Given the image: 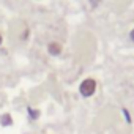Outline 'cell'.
Returning <instances> with one entry per match:
<instances>
[{
  "instance_id": "1",
  "label": "cell",
  "mask_w": 134,
  "mask_h": 134,
  "mask_svg": "<svg viewBox=\"0 0 134 134\" xmlns=\"http://www.w3.org/2000/svg\"><path fill=\"white\" fill-rule=\"evenodd\" d=\"M96 88H98V82L93 77H87L79 84V95L82 98H92L96 93Z\"/></svg>"
},
{
  "instance_id": "2",
  "label": "cell",
  "mask_w": 134,
  "mask_h": 134,
  "mask_svg": "<svg viewBox=\"0 0 134 134\" xmlns=\"http://www.w3.org/2000/svg\"><path fill=\"white\" fill-rule=\"evenodd\" d=\"M47 52H49V55H52V57L62 55V52H63L62 43H58V41H51V43L47 44Z\"/></svg>"
},
{
  "instance_id": "3",
  "label": "cell",
  "mask_w": 134,
  "mask_h": 134,
  "mask_svg": "<svg viewBox=\"0 0 134 134\" xmlns=\"http://www.w3.org/2000/svg\"><path fill=\"white\" fill-rule=\"evenodd\" d=\"M0 125L5 126V128L11 126V125H13V117H11V114H3V115H0Z\"/></svg>"
},
{
  "instance_id": "4",
  "label": "cell",
  "mask_w": 134,
  "mask_h": 134,
  "mask_svg": "<svg viewBox=\"0 0 134 134\" xmlns=\"http://www.w3.org/2000/svg\"><path fill=\"white\" fill-rule=\"evenodd\" d=\"M27 114H29V118L30 120H38L40 118V115H41V112L38 110V109H33V107H27Z\"/></svg>"
},
{
  "instance_id": "5",
  "label": "cell",
  "mask_w": 134,
  "mask_h": 134,
  "mask_svg": "<svg viewBox=\"0 0 134 134\" xmlns=\"http://www.w3.org/2000/svg\"><path fill=\"white\" fill-rule=\"evenodd\" d=\"M121 112H123V117H125V120H126V123H132V117H131V114H129V110L126 109V107H123L121 109Z\"/></svg>"
},
{
  "instance_id": "6",
  "label": "cell",
  "mask_w": 134,
  "mask_h": 134,
  "mask_svg": "<svg viewBox=\"0 0 134 134\" xmlns=\"http://www.w3.org/2000/svg\"><path fill=\"white\" fill-rule=\"evenodd\" d=\"M99 2H101V0H90V3H92V7H93V8H96Z\"/></svg>"
},
{
  "instance_id": "7",
  "label": "cell",
  "mask_w": 134,
  "mask_h": 134,
  "mask_svg": "<svg viewBox=\"0 0 134 134\" xmlns=\"http://www.w3.org/2000/svg\"><path fill=\"white\" fill-rule=\"evenodd\" d=\"M129 38H131V41L134 43V29H132V30L129 32Z\"/></svg>"
},
{
  "instance_id": "8",
  "label": "cell",
  "mask_w": 134,
  "mask_h": 134,
  "mask_svg": "<svg viewBox=\"0 0 134 134\" xmlns=\"http://www.w3.org/2000/svg\"><path fill=\"white\" fill-rule=\"evenodd\" d=\"M2 41H3V38H2V35H0V44H2Z\"/></svg>"
}]
</instances>
